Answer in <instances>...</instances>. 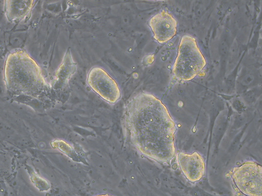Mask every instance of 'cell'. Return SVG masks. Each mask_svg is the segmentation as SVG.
I'll return each mask as SVG.
<instances>
[{
	"label": "cell",
	"mask_w": 262,
	"mask_h": 196,
	"mask_svg": "<svg viewBox=\"0 0 262 196\" xmlns=\"http://www.w3.org/2000/svg\"><path fill=\"white\" fill-rule=\"evenodd\" d=\"M232 178L238 189L247 196H261L262 167L253 161H247L234 167Z\"/></svg>",
	"instance_id": "cell-3"
},
{
	"label": "cell",
	"mask_w": 262,
	"mask_h": 196,
	"mask_svg": "<svg viewBox=\"0 0 262 196\" xmlns=\"http://www.w3.org/2000/svg\"><path fill=\"white\" fill-rule=\"evenodd\" d=\"M54 144V148H57L63 153L68 156L73 160L78 162H83L76 151L72 148L70 144L64 141L58 140L53 142Z\"/></svg>",
	"instance_id": "cell-7"
},
{
	"label": "cell",
	"mask_w": 262,
	"mask_h": 196,
	"mask_svg": "<svg viewBox=\"0 0 262 196\" xmlns=\"http://www.w3.org/2000/svg\"><path fill=\"white\" fill-rule=\"evenodd\" d=\"M87 82L95 92L109 103H115L120 97L121 93L117 84L101 68H92L88 74Z\"/></svg>",
	"instance_id": "cell-4"
},
{
	"label": "cell",
	"mask_w": 262,
	"mask_h": 196,
	"mask_svg": "<svg viewBox=\"0 0 262 196\" xmlns=\"http://www.w3.org/2000/svg\"><path fill=\"white\" fill-rule=\"evenodd\" d=\"M96 196H112V195H110L107 194H106L98 195H96Z\"/></svg>",
	"instance_id": "cell-8"
},
{
	"label": "cell",
	"mask_w": 262,
	"mask_h": 196,
	"mask_svg": "<svg viewBox=\"0 0 262 196\" xmlns=\"http://www.w3.org/2000/svg\"><path fill=\"white\" fill-rule=\"evenodd\" d=\"M149 25L154 38L160 43L167 42L177 32L176 20L165 11H162L154 15L149 20Z\"/></svg>",
	"instance_id": "cell-5"
},
{
	"label": "cell",
	"mask_w": 262,
	"mask_h": 196,
	"mask_svg": "<svg viewBox=\"0 0 262 196\" xmlns=\"http://www.w3.org/2000/svg\"><path fill=\"white\" fill-rule=\"evenodd\" d=\"M123 124L129 140L145 156L170 162L175 155L177 127L167 109L154 95L141 92L126 104Z\"/></svg>",
	"instance_id": "cell-1"
},
{
	"label": "cell",
	"mask_w": 262,
	"mask_h": 196,
	"mask_svg": "<svg viewBox=\"0 0 262 196\" xmlns=\"http://www.w3.org/2000/svg\"><path fill=\"white\" fill-rule=\"evenodd\" d=\"M206 64V60L197 45L195 39L190 35L183 36L172 68L174 77L179 80H192L200 74Z\"/></svg>",
	"instance_id": "cell-2"
},
{
	"label": "cell",
	"mask_w": 262,
	"mask_h": 196,
	"mask_svg": "<svg viewBox=\"0 0 262 196\" xmlns=\"http://www.w3.org/2000/svg\"><path fill=\"white\" fill-rule=\"evenodd\" d=\"M177 161L185 177L191 182L199 181L204 175L205 162L198 152L191 154L180 152L177 155Z\"/></svg>",
	"instance_id": "cell-6"
}]
</instances>
